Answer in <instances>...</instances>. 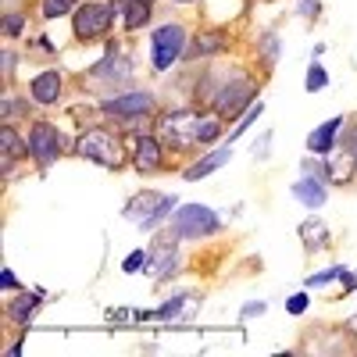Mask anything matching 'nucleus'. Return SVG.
Listing matches in <instances>:
<instances>
[{
	"label": "nucleus",
	"mask_w": 357,
	"mask_h": 357,
	"mask_svg": "<svg viewBox=\"0 0 357 357\" xmlns=\"http://www.w3.org/2000/svg\"><path fill=\"white\" fill-rule=\"evenodd\" d=\"M222 229L218 215L204 204H183L172 215V236L175 240H200V236H215Z\"/></svg>",
	"instance_id": "nucleus-1"
},
{
	"label": "nucleus",
	"mask_w": 357,
	"mask_h": 357,
	"mask_svg": "<svg viewBox=\"0 0 357 357\" xmlns=\"http://www.w3.org/2000/svg\"><path fill=\"white\" fill-rule=\"evenodd\" d=\"M175 211V197L168 193H154V190H143L126 204V218L139 229H158L168 215Z\"/></svg>",
	"instance_id": "nucleus-2"
},
{
	"label": "nucleus",
	"mask_w": 357,
	"mask_h": 357,
	"mask_svg": "<svg viewBox=\"0 0 357 357\" xmlns=\"http://www.w3.org/2000/svg\"><path fill=\"white\" fill-rule=\"evenodd\" d=\"M75 151H79V158H89V161H97L104 168H118V165H122V143H118L114 132H107V129L82 132L79 143H75Z\"/></svg>",
	"instance_id": "nucleus-3"
},
{
	"label": "nucleus",
	"mask_w": 357,
	"mask_h": 357,
	"mask_svg": "<svg viewBox=\"0 0 357 357\" xmlns=\"http://www.w3.org/2000/svg\"><path fill=\"white\" fill-rule=\"evenodd\" d=\"M151 47H154V68H158V72H168L178 57L186 54V33H183V25L168 22V25L154 29Z\"/></svg>",
	"instance_id": "nucleus-4"
},
{
	"label": "nucleus",
	"mask_w": 357,
	"mask_h": 357,
	"mask_svg": "<svg viewBox=\"0 0 357 357\" xmlns=\"http://www.w3.org/2000/svg\"><path fill=\"white\" fill-rule=\"evenodd\" d=\"M114 4H82L75 11V36L79 40H93V36H104L111 22H114Z\"/></svg>",
	"instance_id": "nucleus-5"
},
{
	"label": "nucleus",
	"mask_w": 357,
	"mask_h": 357,
	"mask_svg": "<svg viewBox=\"0 0 357 357\" xmlns=\"http://www.w3.org/2000/svg\"><path fill=\"white\" fill-rule=\"evenodd\" d=\"M61 146H65V139L50 122H36L33 132H29V154H33L40 165H50V161L61 158Z\"/></svg>",
	"instance_id": "nucleus-6"
},
{
	"label": "nucleus",
	"mask_w": 357,
	"mask_h": 357,
	"mask_svg": "<svg viewBox=\"0 0 357 357\" xmlns=\"http://www.w3.org/2000/svg\"><path fill=\"white\" fill-rule=\"evenodd\" d=\"M250 100H254V82L236 79L232 86H225V89L215 93V111L222 118H236L240 111H250Z\"/></svg>",
	"instance_id": "nucleus-7"
},
{
	"label": "nucleus",
	"mask_w": 357,
	"mask_h": 357,
	"mask_svg": "<svg viewBox=\"0 0 357 357\" xmlns=\"http://www.w3.org/2000/svg\"><path fill=\"white\" fill-rule=\"evenodd\" d=\"M165 136L178 146H186V143H197V129H200V114L193 111H178V114H168L165 122H161Z\"/></svg>",
	"instance_id": "nucleus-8"
},
{
	"label": "nucleus",
	"mask_w": 357,
	"mask_h": 357,
	"mask_svg": "<svg viewBox=\"0 0 357 357\" xmlns=\"http://www.w3.org/2000/svg\"><path fill=\"white\" fill-rule=\"evenodd\" d=\"M154 107V97L143 93V89H132V93H122V97H111L104 104L107 114H118V118H136V114H146Z\"/></svg>",
	"instance_id": "nucleus-9"
},
{
	"label": "nucleus",
	"mask_w": 357,
	"mask_h": 357,
	"mask_svg": "<svg viewBox=\"0 0 357 357\" xmlns=\"http://www.w3.org/2000/svg\"><path fill=\"white\" fill-rule=\"evenodd\" d=\"M293 197L301 200L304 207H311V211H318V207L325 204V197H329V190H325V183L318 178V172L311 175V172H304V178L293 186Z\"/></svg>",
	"instance_id": "nucleus-10"
},
{
	"label": "nucleus",
	"mask_w": 357,
	"mask_h": 357,
	"mask_svg": "<svg viewBox=\"0 0 357 357\" xmlns=\"http://www.w3.org/2000/svg\"><path fill=\"white\" fill-rule=\"evenodd\" d=\"M29 93H33L36 104H57L61 97V72H40L33 82H29Z\"/></svg>",
	"instance_id": "nucleus-11"
},
{
	"label": "nucleus",
	"mask_w": 357,
	"mask_h": 357,
	"mask_svg": "<svg viewBox=\"0 0 357 357\" xmlns=\"http://www.w3.org/2000/svg\"><path fill=\"white\" fill-rule=\"evenodd\" d=\"M343 129V118H329V122H321L311 136H307V151L311 154H333V143H336V132Z\"/></svg>",
	"instance_id": "nucleus-12"
},
{
	"label": "nucleus",
	"mask_w": 357,
	"mask_h": 357,
	"mask_svg": "<svg viewBox=\"0 0 357 357\" xmlns=\"http://www.w3.org/2000/svg\"><path fill=\"white\" fill-rule=\"evenodd\" d=\"M229 158H232V146L225 143V146H218V151H211L207 158H200L197 165H190V168H186V178H190V183H197V178H204V175L218 172L222 165H229Z\"/></svg>",
	"instance_id": "nucleus-13"
},
{
	"label": "nucleus",
	"mask_w": 357,
	"mask_h": 357,
	"mask_svg": "<svg viewBox=\"0 0 357 357\" xmlns=\"http://www.w3.org/2000/svg\"><path fill=\"white\" fill-rule=\"evenodd\" d=\"M354 168H357V154L343 151V154H333V158H329V168H325V175H329V183L343 186V183H350V178H354Z\"/></svg>",
	"instance_id": "nucleus-14"
},
{
	"label": "nucleus",
	"mask_w": 357,
	"mask_h": 357,
	"mask_svg": "<svg viewBox=\"0 0 357 357\" xmlns=\"http://www.w3.org/2000/svg\"><path fill=\"white\" fill-rule=\"evenodd\" d=\"M136 168L139 172H158L161 168V146L154 136H143L136 143Z\"/></svg>",
	"instance_id": "nucleus-15"
},
{
	"label": "nucleus",
	"mask_w": 357,
	"mask_h": 357,
	"mask_svg": "<svg viewBox=\"0 0 357 357\" xmlns=\"http://www.w3.org/2000/svg\"><path fill=\"white\" fill-rule=\"evenodd\" d=\"M118 11H126V25L129 29H143L151 22V0H114Z\"/></svg>",
	"instance_id": "nucleus-16"
},
{
	"label": "nucleus",
	"mask_w": 357,
	"mask_h": 357,
	"mask_svg": "<svg viewBox=\"0 0 357 357\" xmlns=\"http://www.w3.org/2000/svg\"><path fill=\"white\" fill-rule=\"evenodd\" d=\"M40 304H43V301H40V293H22L18 301H11V304H8V318H11V321H18V325H25L29 318H33V314L40 311Z\"/></svg>",
	"instance_id": "nucleus-17"
},
{
	"label": "nucleus",
	"mask_w": 357,
	"mask_h": 357,
	"mask_svg": "<svg viewBox=\"0 0 357 357\" xmlns=\"http://www.w3.org/2000/svg\"><path fill=\"white\" fill-rule=\"evenodd\" d=\"M301 240L307 243V250H325L329 247V229L318 218H307V222H301Z\"/></svg>",
	"instance_id": "nucleus-18"
},
{
	"label": "nucleus",
	"mask_w": 357,
	"mask_h": 357,
	"mask_svg": "<svg viewBox=\"0 0 357 357\" xmlns=\"http://www.w3.org/2000/svg\"><path fill=\"white\" fill-rule=\"evenodd\" d=\"M222 47H225V33H222V29H211V33H200V36H197V47H186V57L218 54Z\"/></svg>",
	"instance_id": "nucleus-19"
},
{
	"label": "nucleus",
	"mask_w": 357,
	"mask_h": 357,
	"mask_svg": "<svg viewBox=\"0 0 357 357\" xmlns=\"http://www.w3.org/2000/svg\"><path fill=\"white\" fill-rule=\"evenodd\" d=\"M0 146H4V158H8V161L29 158V143H22V139H18V132H15L11 126L0 129Z\"/></svg>",
	"instance_id": "nucleus-20"
},
{
	"label": "nucleus",
	"mask_w": 357,
	"mask_h": 357,
	"mask_svg": "<svg viewBox=\"0 0 357 357\" xmlns=\"http://www.w3.org/2000/svg\"><path fill=\"white\" fill-rule=\"evenodd\" d=\"M222 136V114L215 118V114H207V118H200V129H197V143H215Z\"/></svg>",
	"instance_id": "nucleus-21"
},
{
	"label": "nucleus",
	"mask_w": 357,
	"mask_h": 357,
	"mask_svg": "<svg viewBox=\"0 0 357 357\" xmlns=\"http://www.w3.org/2000/svg\"><path fill=\"white\" fill-rule=\"evenodd\" d=\"M325 86H329V72H325L318 61H311L307 75H304V89H307V93H318V89H325Z\"/></svg>",
	"instance_id": "nucleus-22"
},
{
	"label": "nucleus",
	"mask_w": 357,
	"mask_h": 357,
	"mask_svg": "<svg viewBox=\"0 0 357 357\" xmlns=\"http://www.w3.org/2000/svg\"><path fill=\"white\" fill-rule=\"evenodd\" d=\"M172 268H175V247H161L158 250V261H154V279L172 275Z\"/></svg>",
	"instance_id": "nucleus-23"
},
{
	"label": "nucleus",
	"mask_w": 357,
	"mask_h": 357,
	"mask_svg": "<svg viewBox=\"0 0 357 357\" xmlns=\"http://www.w3.org/2000/svg\"><path fill=\"white\" fill-rule=\"evenodd\" d=\"M347 272H350V268H343V264H336V268H325L321 275H311V279H307L304 286H307V289H318V286H325V282H333V279H343Z\"/></svg>",
	"instance_id": "nucleus-24"
},
{
	"label": "nucleus",
	"mask_w": 357,
	"mask_h": 357,
	"mask_svg": "<svg viewBox=\"0 0 357 357\" xmlns=\"http://www.w3.org/2000/svg\"><path fill=\"white\" fill-rule=\"evenodd\" d=\"M261 114H264V104H261V100H257V104H250V111H247V114L240 118V126L232 129V136H229V139H236V136H243V132H247V129H250V126L257 122Z\"/></svg>",
	"instance_id": "nucleus-25"
},
{
	"label": "nucleus",
	"mask_w": 357,
	"mask_h": 357,
	"mask_svg": "<svg viewBox=\"0 0 357 357\" xmlns=\"http://www.w3.org/2000/svg\"><path fill=\"white\" fill-rule=\"evenodd\" d=\"M146 264H151V254H146V250H132V254L122 261V272H126V275H136L139 268H146Z\"/></svg>",
	"instance_id": "nucleus-26"
},
{
	"label": "nucleus",
	"mask_w": 357,
	"mask_h": 357,
	"mask_svg": "<svg viewBox=\"0 0 357 357\" xmlns=\"http://www.w3.org/2000/svg\"><path fill=\"white\" fill-rule=\"evenodd\" d=\"M186 301H190V296H186V293H183V296H172V301H168V304H161V307H158L154 314H158L161 321H168V318H175L178 311H183V307H186Z\"/></svg>",
	"instance_id": "nucleus-27"
},
{
	"label": "nucleus",
	"mask_w": 357,
	"mask_h": 357,
	"mask_svg": "<svg viewBox=\"0 0 357 357\" xmlns=\"http://www.w3.org/2000/svg\"><path fill=\"white\" fill-rule=\"evenodd\" d=\"M75 0H43V18H61L72 11Z\"/></svg>",
	"instance_id": "nucleus-28"
},
{
	"label": "nucleus",
	"mask_w": 357,
	"mask_h": 357,
	"mask_svg": "<svg viewBox=\"0 0 357 357\" xmlns=\"http://www.w3.org/2000/svg\"><path fill=\"white\" fill-rule=\"evenodd\" d=\"M286 311L289 314H304L307 311V293H293L289 301H286Z\"/></svg>",
	"instance_id": "nucleus-29"
},
{
	"label": "nucleus",
	"mask_w": 357,
	"mask_h": 357,
	"mask_svg": "<svg viewBox=\"0 0 357 357\" xmlns=\"http://www.w3.org/2000/svg\"><path fill=\"white\" fill-rule=\"evenodd\" d=\"M22 25H25L22 15H8V18H4V33H8V36H18V33H22Z\"/></svg>",
	"instance_id": "nucleus-30"
},
{
	"label": "nucleus",
	"mask_w": 357,
	"mask_h": 357,
	"mask_svg": "<svg viewBox=\"0 0 357 357\" xmlns=\"http://www.w3.org/2000/svg\"><path fill=\"white\" fill-rule=\"evenodd\" d=\"M0 286H4L8 293H11V289H18V279H15V272H11V268H4V275H0Z\"/></svg>",
	"instance_id": "nucleus-31"
},
{
	"label": "nucleus",
	"mask_w": 357,
	"mask_h": 357,
	"mask_svg": "<svg viewBox=\"0 0 357 357\" xmlns=\"http://www.w3.org/2000/svg\"><path fill=\"white\" fill-rule=\"evenodd\" d=\"M264 311H268V304L257 301V304H247V307H243V318H254V314H264Z\"/></svg>",
	"instance_id": "nucleus-32"
},
{
	"label": "nucleus",
	"mask_w": 357,
	"mask_h": 357,
	"mask_svg": "<svg viewBox=\"0 0 357 357\" xmlns=\"http://www.w3.org/2000/svg\"><path fill=\"white\" fill-rule=\"evenodd\" d=\"M301 11H304L307 18H314V15H318V0H304V8H301Z\"/></svg>",
	"instance_id": "nucleus-33"
},
{
	"label": "nucleus",
	"mask_w": 357,
	"mask_h": 357,
	"mask_svg": "<svg viewBox=\"0 0 357 357\" xmlns=\"http://www.w3.org/2000/svg\"><path fill=\"white\" fill-rule=\"evenodd\" d=\"M347 329H350V333H357V314H354V318L347 321Z\"/></svg>",
	"instance_id": "nucleus-34"
},
{
	"label": "nucleus",
	"mask_w": 357,
	"mask_h": 357,
	"mask_svg": "<svg viewBox=\"0 0 357 357\" xmlns=\"http://www.w3.org/2000/svg\"><path fill=\"white\" fill-rule=\"evenodd\" d=\"M183 4H190V0H183Z\"/></svg>",
	"instance_id": "nucleus-35"
}]
</instances>
